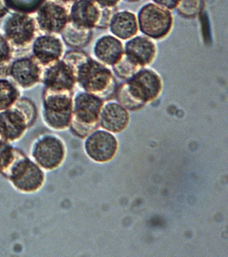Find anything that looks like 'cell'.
<instances>
[{"instance_id": "cell-1", "label": "cell", "mask_w": 228, "mask_h": 257, "mask_svg": "<svg viewBox=\"0 0 228 257\" xmlns=\"http://www.w3.org/2000/svg\"><path fill=\"white\" fill-rule=\"evenodd\" d=\"M76 83L84 91L96 95L103 100L115 96L117 80L113 71L89 55L74 67Z\"/></svg>"}, {"instance_id": "cell-2", "label": "cell", "mask_w": 228, "mask_h": 257, "mask_svg": "<svg viewBox=\"0 0 228 257\" xmlns=\"http://www.w3.org/2000/svg\"><path fill=\"white\" fill-rule=\"evenodd\" d=\"M74 92L45 87L41 102V117L50 130L62 132L70 128Z\"/></svg>"}, {"instance_id": "cell-3", "label": "cell", "mask_w": 228, "mask_h": 257, "mask_svg": "<svg viewBox=\"0 0 228 257\" xmlns=\"http://www.w3.org/2000/svg\"><path fill=\"white\" fill-rule=\"evenodd\" d=\"M104 102L100 97L86 91L74 95L70 126L73 134L84 139L98 128Z\"/></svg>"}, {"instance_id": "cell-4", "label": "cell", "mask_w": 228, "mask_h": 257, "mask_svg": "<svg viewBox=\"0 0 228 257\" xmlns=\"http://www.w3.org/2000/svg\"><path fill=\"white\" fill-rule=\"evenodd\" d=\"M29 157L45 172H53L61 168L67 158L66 144L55 133H42L32 142Z\"/></svg>"}, {"instance_id": "cell-5", "label": "cell", "mask_w": 228, "mask_h": 257, "mask_svg": "<svg viewBox=\"0 0 228 257\" xmlns=\"http://www.w3.org/2000/svg\"><path fill=\"white\" fill-rule=\"evenodd\" d=\"M5 178L13 188L24 194L39 192L44 188L46 182V172L23 152Z\"/></svg>"}, {"instance_id": "cell-6", "label": "cell", "mask_w": 228, "mask_h": 257, "mask_svg": "<svg viewBox=\"0 0 228 257\" xmlns=\"http://www.w3.org/2000/svg\"><path fill=\"white\" fill-rule=\"evenodd\" d=\"M139 31L152 40H162L173 29L174 19L171 11L153 3L142 6L136 14Z\"/></svg>"}, {"instance_id": "cell-7", "label": "cell", "mask_w": 228, "mask_h": 257, "mask_svg": "<svg viewBox=\"0 0 228 257\" xmlns=\"http://www.w3.org/2000/svg\"><path fill=\"white\" fill-rule=\"evenodd\" d=\"M124 84L140 109L158 98L163 89V82L160 74L147 67L140 69Z\"/></svg>"}, {"instance_id": "cell-8", "label": "cell", "mask_w": 228, "mask_h": 257, "mask_svg": "<svg viewBox=\"0 0 228 257\" xmlns=\"http://www.w3.org/2000/svg\"><path fill=\"white\" fill-rule=\"evenodd\" d=\"M39 31L36 20L31 15L14 13L7 16L2 24V33L14 50L29 48Z\"/></svg>"}, {"instance_id": "cell-9", "label": "cell", "mask_w": 228, "mask_h": 257, "mask_svg": "<svg viewBox=\"0 0 228 257\" xmlns=\"http://www.w3.org/2000/svg\"><path fill=\"white\" fill-rule=\"evenodd\" d=\"M113 10L103 8L93 0H76L71 5L70 22L89 29H104L109 25Z\"/></svg>"}, {"instance_id": "cell-10", "label": "cell", "mask_w": 228, "mask_h": 257, "mask_svg": "<svg viewBox=\"0 0 228 257\" xmlns=\"http://www.w3.org/2000/svg\"><path fill=\"white\" fill-rule=\"evenodd\" d=\"M36 13L37 26L45 34L60 35L70 22L68 6L59 0H46Z\"/></svg>"}, {"instance_id": "cell-11", "label": "cell", "mask_w": 228, "mask_h": 257, "mask_svg": "<svg viewBox=\"0 0 228 257\" xmlns=\"http://www.w3.org/2000/svg\"><path fill=\"white\" fill-rule=\"evenodd\" d=\"M84 148L88 157L95 162L111 160L117 150L115 136L105 130H95L85 138Z\"/></svg>"}, {"instance_id": "cell-12", "label": "cell", "mask_w": 228, "mask_h": 257, "mask_svg": "<svg viewBox=\"0 0 228 257\" xmlns=\"http://www.w3.org/2000/svg\"><path fill=\"white\" fill-rule=\"evenodd\" d=\"M33 56L46 67L63 59L65 46L59 35L44 34L37 36L32 44Z\"/></svg>"}, {"instance_id": "cell-13", "label": "cell", "mask_w": 228, "mask_h": 257, "mask_svg": "<svg viewBox=\"0 0 228 257\" xmlns=\"http://www.w3.org/2000/svg\"><path fill=\"white\" fill-rule=\"evenodd\" d=\"M44 67L33 56H24L11 61V80L24 89H31L41 82Z\"/></svg>"}, {"instance_id": "cell-14", "label": "cell", "mask_w": 228, "mask_h": 257, "mask_svg": "<svg viewBox=\"0 0 228 257\" xmlns=\"http://www.w3.org/2000/svg\"><path fill=\"white\" fill-rule=\"evenodd\" d=\"M29 127L27 118L16 105L0 112V140L15 144L24 138Z\"/></svg>"}, {"instance_id": "cell-15", "label": "cell", "mask_w": 228, "mask_h": 257, "mask_svg": "<svg viewBox=\"0 0 228 257\" xmlns=\"http://www.w3.org/2000/svg\"><path fill=\"white\" fill-rule=\"evenodd\" d=\"M41 82L46 88L72 91L77 85L74 69L63 59L44 67Z\"/></svg>"}, {"instance_id": "cell-16", "label": "cell", "mask_w": 228, "mask_h": 257, "mask_svg": "<svg viewBox=\"0 0 228 257\" xmlns=\"http://www.w3.org/2000/svg\"><path fill=\"white\" fill-rule=\"evenodd\" d=\"M123 45L124 53L139 66L146 67L156 57L157 46L154 40L144 35H136Z\"/></svg>"}, {"instance_id": "cell-17", "label": "cell", "mask_w": 228, "mask_h": 257, "mask_svg": "<svg viewBox=\"0 0 228 257\" xmlns=\"http://www.w3.org/2000/svg\"><path fill=\"white\" fill-rule=\"evenodd\" d=\"M92 52L95 60L112 67L120 59L124 48L120 39L112 35H103L95 41Z\"/></svg>"}, {"instance_id": "cell-18", "label": "cell", "mask_w": 228, "mask_h": 257, "mask_svg": "<svg viewBox=\"0 0 228 257\" xmlns=\"http://www.w3.org/2000/svg\"><path fill=\"white\" fill-rule=\"evenodd\" d=\"M130 121L128 110L118 102H104L99 125L110 133H119L126 128Z\"/></svg>"}, {"instance_id": "cell-19", "label": "cell", "mask_w": 228, "mask_h": 257, "mask_svg": "<svg viewBox=\"0 0 228 257\" xmlns=\"http://www.w3.org/2000/svg\"><path fill=\"white\" fill-rule=\"evenodd\" d=\"M108 28L111 35L121 41L128 40L139 32L136 15L128 10L114 12Z\"/></svg>"}, {"instance_id": "cell-20", "label": "cell", "mask_w": 228, "mask_h": 257, "mask_svg": "<svg viewBox=\"0 0 228 257\" xmlns=\"http://www.w3.org/2000/svg\"><path fill=\"white\" fill-rule=\"evenodd\" d=\"M63 42L71 48H85L92 39L93 29L80 27L69 22L60 34Z\"/></svg>"}, {"instance_id": "cell-21", "label": "cell", "mask_w": 228, "mask_h": 257, "mask_svg": "<svg viewBox=\"0 0 228 257\" xmlns=\"http://www.w3.org/2000/svg\"><path fill=\"white\" fill-rule=\"evenodd\" d=\"M20 97V87L12 80L0 79V112L14 106Z\"/></svg>"}, {"instance_id": "cell-22", "label": "cell", "mask_w": 228, "mask_h": 257, "mask_svg": "<svg viewBox=\"0 0 228 257\" xmlns=\"http://www.w3.org/2000/svg\"><path fill=\"white\" fill-rule=\"evenodd\" d=\"M22 151L10 143L0 140V174L6 177Z\"/></svg>"}, {"instance_id": "cell-23", "label": "cell", "mask_w": 228, "mask_h": 257, "mask_svg": "<svg viewBox=\"0 0 228 257\" xmlns=\"http://www.w3.org/2000/svg\"><path fill=\"white\" fill-rule=\"evenodd\" d=\"M8 10L13 12L31 15L35 13L46 0H3Z\"/></svg>"}, {"instance_id": "cell-24", "label": "cell", "mask_w": 228, "mask_h": 257, "mask_svg": "<svg viewBox=\"0 0 228 257\" xmlns=\"http://www.w3.org/2000/svg\"><path fill=\"white\" fill-rule=\"evenodd\" d=\"M112 68L119 78L127 80L134 76L142 67L139 66L123 53L120 59L112 66Z\"/></svg>"}, {"instance_id": "cell-25", "label": "cell", "mask_w": 228, "mask_h": 257, "mask_svg": "<svg viewBox=\"0 0 228 257\" xmlns=\"http://www.w3.org/2000/svg\"><path fill=\"white\" fill-rule=\"evenodd\" d=\"M204 0H179L176 9L179 14L185 18H194L203 10Z\"/></svg>"}, {"instance_id": "cell-26", "label": "cell", "mask_w": 228, "mask_h": 257, "mask_svg": "<svg viewBox=\"0 0 228 257\" xmlns=\"http://www.w3.org/2000/svg\"><path fill=\"white\" fill-rule=\"evenodd\" d=\"M14 105L24 112L29 121L30 127H31L36 121L37 117V110L35 104L31 99L20 97Z\"/></svg>"}, {"instance_id": "cell-27", "label": "cell", "mask_w": 228, "mask_h": 257, "mask_svg": "<svg viewBox=\"0 0 228 257\" xmlns=\"http://www.w3.org/2000/svg\"><path fill=\"white\" fill-rule=\"evenodd\" d=\"M14 51L10 42L0 31V66L9 65L11 63Z\"/></svg>"}, {"instance_id": "cell-28", "label": "cell", "mask_w": 228, "mask_h": 257, "mask_svg": "<svg viewBox=\"0 0 228 257\" xmlns=\"http://www.w3.org/2000/svg\"><path fill=\"white\" fill-rule=\"evenodd\" d=\"M153 3L170 11L176 9L179 0H151Z\"/></svg>"}, {"instance_id": "cell-29", "label": "cell", "mask_w": 228, "mask_h": 257, "mask_svg": "<svg viewBox=\"0 0 228 257\" xmlns=\"http://www.w3.org/2000/svg\"><path fill=\"white\" fill-rule=\"evenodd\" d=\"M103 8L114 9L121 3V0H93Z\"/></svg>"}, {"instance_id": "cell-30", "label": "cell", "mask_w": 228, "mask_h": 257, "mask_svg": "<svg viewBox=\"0 0 228 257\" xmlns=\"http://www.w3.org/2000/svg\"><path fill=\"white\" fill-rule=\"evenodd\" d=\"M10 64L0 66V79L10 77Z\"/></svg>"}, {"instance_id": "cell-31", "label": "cell", "mask_w": 228, "mask_h": 257, "mask_svg": "<svg viewBox=\"0 0 228 257\" xmlns=\"http://www.w3.org/2000/svg\"><path fill=\"white\" fill-rule=\"evenodd\" d=\"M8 11L3 0H0V18H4L8 13Z\"/></svg>"}, {"instance_id": "cell-32", "label": "cell", "mask_w": 228, "mask_h": 257, "mask_svg": "<svg viewBox=\"0 0 228 257\" xmlns=\"http://www.w3.org/2000/svg\"><path fill=\"white\" fill-rule=\"evenodd\" d=\"M59 1L61 2L62 3L65 4L67 6L72 5V4L74 3V2H76V0H59Z\"/></svg>"}, {"instance_id": "cell-33", "label": "cell", "mask_w": 228, "mask_h": 257, "mask_svg": "<svg viewBox=\"0 0 228 257\" xmlns=\"http://www.w3.org/2000/svg\"><path fill=\"white\" fill-rule=\"evenodd\" d=\"M124 1L129 4H135L140 3L142 0H124Z\"/></svg>"}]
</instances>
